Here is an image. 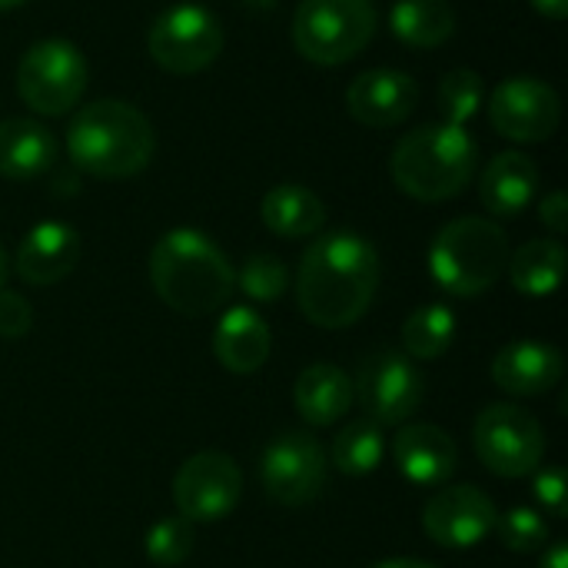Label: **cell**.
Listing matches in <instances>:
<instances>
[{
	"instance_id": "obj_1",
	"label": "cell",
	"mask_w": 568,
	"mask_h": 568,
	"mask_svg": "<svg viewBox=\"0 0 568 568\" xmlns=\"http://www.w3.org/2000/svg\"><path fill=\"white\" fill-rule=\"evenodd\" d=\"M379 276V253L366 236L353 230L323 233L300 260L296 306L320 329H346L369 313Z\"/></svg>"
},
{
	"instance_id": "obj_2",
	"label": "cell",
	"mask_w": 568,
	"mask_h": 568,
	"mask_svg": "<svg viewBox=\"0 0 568 568\" xmlns=\"http://www.w3.org/2000/svg\"><path fill=\"white\" fill-rule=\"evenodd\" d=\"M150 283L173 313L200 320L230 303L236 273L206 233L176 226L163 233L150 253Z\"/></svg>"
},
{
	"instance_id": "obj_3",
	"label": "cell",
	"mask_w": 568,
	"mask_h": 568,
	"mask_svg": "<svg viewBox=\"0 0 568 568\" xmlns=\"http://www.w3.org/2000/svg\"><path fill=\"white\" fill-rule=\"evenodd\" d=\"M153 123L126 100H93L67 126V156L97 180H126L150 166Z\"/></svg>"
},
{
	"instance_id": "obj_4",
	"label": "cell",
	"mask_w": 568,
	"mask_h": 568,
	"mask_svg": "<svg viewBox=\"0 0 568 568\" xmlns=\"http://www.w3.org/2000/svg\"><path fill=\"white\" fill-rule=\"evenodd\" d=\"M476 160L479 150L466 126L426 123L396 143L389 156V173L406 196L419 203H443L459 196L473 183Z\"/></svg>"
},
{
	"instance_id": "obj_5",
	"label": "cell",
	"mask_w": 568,
	"mask_h": 568,
	"mask_svg": "<svg viewBox=\"0 0 568 568\" xmlns=\"http://www.w3.org/2000/svg\"><path fill=\"white\" fill-rule=\"evenodd\" d=\"M509 266V236L486 216L446 223L429 246V273L449 296H483Z\"/></svg>"
},
{
	"instance_id": "obj_6",
	"label": "cell",
	"mask_w": 568,
	"mask_h": 568,
	"mask_svg": "<svg viewBox=\"0 0 568 568\" xmlns=\"http://www.w3.org/2000/svg\"><path fill=\"white\" fill-rule=\"evenodd\" d=\"M379 13L373 0H300L293 13V47L316 67L356 60L376 37Z\"/></svg>"
},
{
	"instance_id": "obj_7",
	"label": "cell",
	"mask_w": 568,
	"mask_h": 568,
	"mask_svg": "<svg viewBox=\"0 0 568 568\" xmlns=\"http://www.w3.org/2000/svg\"><path fill=\"white\" fill-rule=\"evenodd\" d=\"M87 83V57L77 43L60 37L33 43L17 63V93L40 116H63L67 110H73Z\"/></svg>"
},
{
	"instance_id": "obj_8",
	"label": "cell",
	"mask_w": 568,
	"mask_h": 568,
	"mask_svg": "<svg viewBox=\"0 0 568 568\" xmlns=\"http://www.w3.org/2000/svg\"><path fill=\"white\" fill-rule=\"evenodd\" d=\"M226 33L216 13L203 3H173L166 7L146 33V50L153 63L173 77H193L216 63L223 53Z\"/></svg>"
},
{
	"instance_id": "obj_9",
	"label": "cell",
	"mask_w": 568,
	"mask_h": 568,
	"mask_svg": "<svg viewBox=\"0 0 568 568\" xmlns=\"http://www.w3.org/2000/svg\"><path fill=\"white\" fill-rule=\"evenodd\" d=\"M473 446L489 473L503 479H523L539 473L546 459V429L529 409L493 403L473 426Z\"/></svg>"
},
{
	"instance_id": "obj_10",
	"label": "cell",
	"mask_w": 568,
	"mask_h": 568,
	"mask_svg": "<svg viewBox=\"0 0 568 568\" xmlns=\"http://www.w3.org/2000/svg\"><path fill=\"white\" fill-rule=\"evenodd\" d=\"M353 389L366 409V419H373L376 426H406L426 396L423 373L406 353L396 349L366 356Z\"/></svg>"
},
{
	"instance_id": "obj_11",
	"label": "cell",
	"mask_w": 568,
	"mask_h": 568,
	"mask_svg": "<svg viewBox=\"0 0 568 568\" xmlns=\"http://www.w3.org/2000/svg\"><path fill=\"white\" fill-rule=\"evenodd\" d=\"M329 473L326 449L306 433H283L276 436L260 463L263 489L280 506H310L323 496Z\"/></svg>"
},
{
	"instance_id": "obj_12",
	"label": "cell",
	"mask_w": 568,
	"mask_h": 568,
	"mask_svg": "<svg viewBox=\"0 0 568 568\" xmlns=\"http://www.w3.org/2000/svg\"><path fill=\"white\" fill-rule=\"evenodd\" d=\"M243 496V473L233 456L206 449L193 453L173 476V503L186 523H220Z\"/></svg>"
},
{
	"instance_id": "obj_13",
	"label": "cell",
	"mask_w": 568,
	"mask_h": 568,
	"mask_svg": "<svg viewBox=\"0 0 568 568\" xmlns=\"http://www.w3.org/2000/svg\"><path fill=\"white\" fill-rule=\"evenodd\" d=\"M489 123L506 140L542 143L562 123V100L539 77H509L489 93Z\"/></svg>"
},
{
	"instance_id": "obj_14",
	"label": "cell",
	"mask_w": 568,
	"mask_h": 568,
	"mask_svg": "<svg viewBox=\"0 0 568 568\" xmlns=\"http://www.w3.org/2000/svg\"><path fill=\"white\" fill-rule=\"evenodd\" d=\"M496 503L479 486H449L426 503L423 529L443 549H473L496 529Z\"/></svg>"
},
{
	"instance_id": "obj_15",
	"label": "cell",
	"mask_w": 568,
	"mask_h": 568,
	"mask_svg": "<svg viewBox=\"0 0 568 568\" xmlns=\"http://www.w3.org/2000/svg\"><path fill=\"white\" fill-rule=\"evenodd\" d=\"M419 103V87L409 73L376 67L363 70L349 87H346V110L356 123L369 130H386L403 123Z\"/></svg>"
},
{
	"instance_id": "obj_16",
	"label": "cell",
	"mask_w": 568,
	"mask_h": 568,
	"mask_svg": "<svg viewBox=\"0 0 568 568\" xmlns=\"http://www.w3.org/2000/svg\"><path fill=\"white\" fill-rule=\"evenodd\" d=\"M80 263V233L70 223L43 220L17 246L13 270L30 286H57Z\"/></svg>"
},
{
	"instance_id": "obj_17",
	"label": "cell",
	"mask_w": 568,
	"mask_h": 568,
	"mask_svg": "<svg viewBox=\"0 0 568 568\" xmlns=\"http://www.w3.org/2000/svg\"><path fill=\"white\" fill-rule=\"evenodd\" d=\"M562 373H566L562 353L552 343H539V339L509 343L493 359V383L503 393L523 399L556 389L562 383Z\"/></svg>"
},
{
	"instance_id": "obj_18",
	"label": "cell",
	"mask_w": 568,
	"mask_h": 568,
	"mask_svg": "<svg viewBox=\"0 0 568 568\" xmlns=\"http://www.w3.org/2000/svg\"><path fill=\"white\" fill-rule=\"evenodd\" d=\"M393 459L403 479L413 486H443L459 463L456 443L433 423H409L393 439Z\"/></svg>"
},
{
	"instance_id": "obj_19",
	"label": "cell",
	"mask_w": 568,
	"mask_h": 568,
	"mask_svg": "<svg viewBox=\"0 0 568 568\" xmlns=\"http://www.w3.org/2000/svg\"><path fill=\"white\" fill-rule=\"evenodd\" d=\"M273 353V333L266 320L250 306H233L220 316L213 333V356L223 369L236 376H250L266 366Z\"/></svg>"
},
{
	"instance_id": "obj_20",
	"label": "cell",
	"mask_w": 568,
	"mask_h": 568,
	"mask_svg": "<svg viewBox=\"0 0 568 568\" xmlns=\"http://www.w3.org/2000/svg\"><path fill=\"white\" fill-rule=\"evenodd\" d=\"M60 156V140L50 126L10 116L0 123V176L13 183H30L43 176Z\"/></svg>"
},
{
	"instance_id": "obj_21",
	"label": "cell",
	"mask_w": 568,
	"mask_h": 568,
	"mask_svg": "<svg viewBox=\"0 0 568 568\" xmlns=\"http://www.w3.org/2000/svg\"><path fill=\"white\" fill-rule=\"evenodd\" d=\"M539 183L542 176H539L536 160L519 150H509V153L493 156L489 166L483 170L479 196L493 216H519L536 200Z\"/></svg>"
},
{
	"instance_id": "obj_22",
	"label": "cell",
	"mask_w": 568,
	"mask_h": 568,
	"mask_svg": "<svg viewBox=\"0 0 568 568\" xmlns=\"http://www.w3.org/2000/svg\"><path fill=\"white\" fill-rule=\"evenodd\" d=\"M353 376L333 363H313L293 386V406L310 426H333L353 409Z\"/></svg>"
},
{
	"instance_id": "obj_23",
	"label": "cell",
	"mask_w": 568,
	"mask_h": 568,
	"mask_svg": "<svg viewBox=\"0 0 568 568\" xmlns=\"http://www.w3.org/2000/svg\"><path fill=\"white\" fill-rule=\"evenodd\" d=\"M260 216L270 233L283 240H303V236H316L326 226V203L310 186L280 183L266 190L260 203Z\"/></svg>"
},
{
	"instance_id": "obj_24",
	"label": "cell",
	"mask_w": 568,
	"mask_h": 568,
	"mask_svg": "<svg viewBox=\"0 0 568 568\" xmlns=\"http://www.w3.org/2000/svg\"><path fill=\"white\" fill-rule=\"evenodd\" d=\"M566 276V246L559 240H529L509 253V280L523 296H552Z\"/></svg>"
},
{
	"instance_id": "obj_25",
	"label": "cell",
	"mask_w": 568,
	"mask_h": 568,
	"mask_svg": "<svg viewBox=\"0 0 568 568\" xmlns=\"http://www.w3.org/2000/svg\"><path fill=\"white\" fill-rule=\"evenodd\" d=\"M393 33L416 50H433L456 33V10L446 0H399L389 13Z\"/></svg>"
},
{
	"instance_id": "obj_26",
	"label": "cell",
	"mask_w": 568,
	"mask_h": 568,
	"mask_svg": "<svg viewBox=\"0 0 568 568\" xmlns=\"http://www.w3.org/2000/svg\"><path fill=\"white\" fill-rule=\"evenodd\" d=\"M456 339V313L443 303H426L403 323V353L413 363H429L449 353Z\"/></svg>"
},
{
	"instance_id": "obj_27",
	"label": "cell",
	"mask_w": 568,
	"mask_h": 568,
	"mask_svg": "<svg viewBox=\"0 0 568 568\" xmlns=\"http://www.w3.org/2000/svg\"><path fill=\"white\" fill-rule=\"evenodd\" d=\"M383 456H386L383 426H376L373 419H356L343 426L329 449V463L343 476H369L373 469H379Z\"/></svg>"
},
{
	"instance_id": "obj_28",
	"label": "cell",
	"mask_w": 568,
	"mask_h": 568,
	"mask_svg": "<svg viewBox=\"0 0 568 568\" xmlns=\"http://www.w3.org/2000/svg\"><path fill=\"white\" fill-rule=\"evenodd\" d=\"M483 97H486V83L476 70H469V67L449 70L439 83V110L446 116L443 123L466 126L479 113Z\"/></svg>"
},
{
	"instance_id": "obj_29",
	"label": "cell",
	"mask_w": 568,
	"mask_h": 568,
	"mask_svg": "<svg viewBox=\"0 0 568 568\" xmlns=\"http://www.w3.org/2000/svg\"><path fill=\"white\" fill-rule=\"evenodd\" d=\"M236 286L253 303H273V300H280L286 293L290 273H286V266H283L280 256H273V253H253L240 266Z\"/></svg>"
},
{
	"instance_id": "obj_30",
	"label": "cell",
	"mask_w": 568,
	"mask_h": 568,
	"mask_svg": "<svg viewBox=\"0 0 568 568\" xmlns=\"http://www.w3.org/2000/svg\"><path fill=\"white\" fill-rule=\"evenodd\" d=\"M193 552V523L183 516H166L146 532V556L160 568L183 566Z\"/></svg>"
},
{
	"instance_id": "obj_31",
	"label": "cell",
	"mask_w": 568,
	"mask_h": 568,
	"mask_svg": "<svg viewBox=\"0 0 568 568\" xmlns=\"http://www.w3.org/2000/svg\"><path fill=\"white\" fill-rule=\"evenodd\" d=\"M496 532L503 539V546L509 552H519V556H532V552H542L546 542H549V526L546 519L536 513V509H509L506 516L496 519Z\"/></svg>"
},
{
	"instance_id": "obj_32",
	"label": "cell",
	"mask_w": 568,
	"mask_h": 568,
	"mask_svg": "<svg viewBox=\"0 0 568 568\" xmlns=\"http://www.w3.org/2000/svg\"><path fill=\"white\" fill-rule=\"evenodd\" d=\"M33 326V306L10 290H0V339H23Z\"/></svg>"
},
{
	"instance_id": "obj_33",
	"label": "cell",
	"mask_w": 568,
	"mask_h": 568,
	"mask_svg": "<svg viewBox=\"0 0 568 568\" xmlns=\"http://www.w3.org/2000/svg\"><path fill=\"white\" fill-rule=\"evenodd\" d=\"M536 483H532V493H536V503L556 516V519H566L568 509V483L562 469H542V473H532Z\"/></svg>"
},
{
	"instance_id": "obj_34",
	"label": "cell",
	"mask_w": 568,
	"mask_h": 568,
	"mask_svg": "<svg viewBox=\"0 0 568 568\" xmlns=\"http://www.w3.org/2000/svg\"><path fill=\"white\" fill-rule=\"evenodd\" d=\"M539 220L546 223V230H552L556 236H562L568 230V196L562 190H552L542 196L539 203Z\"/></svg>"
},
{
	"instance_id": "obj_35",
	"label": "cell",
	"mask_w": 568,
	"mask_h": 568,
	"mask_svg": "<svg viewBox=\"0 0 568 568\" xmlns=\"http://www.w3.org/2000/svg\"><path fill=\"white\" fill-rule=\"evenodd\" d=\"M536 13L549 17V20H566L568 0H529Z\"/></svg>"
},
{
	"instance_id": "obj_36",
	"label": "cell",
	"mask_w": 568,
	"mask_h": 568,
	"mask_svg": "<svg viewBox=\"0 0 568 568\" xmlns=\"http://www.w3.org/2000/svg\"><path fill=\"white\" fill-rule=\"evenodd\" d=\"M539 568H568V549L566 542H556L542 552V562Z\"/></svg>"
},
{
	"instance_id": "obj_37",
	"label": "cell",
	"mask_w": 568,
	"mask_h": 568,
	"mask_svg": "<svg viewBox=\"0 0 568 568\" xmlns=\"http://www.w3.org/2000/svg\"><path fill=\"white\" fill-rule=\"evenodd\" d=\"M373 568H436L433 562H423V559H386V562H376Z\"/></svg>"
},
{
	"instance_id": "obj_38",
	"label": "cell",
	"mask_w": 568,
	"mask_h": 568,
	"mask_svg": "<svg viewBox=\"0 0 568 568\" xmlns=\"http://www.w3.org/2000/svg\"><path fill=\"white\" fill-rule=\"evenodd\" d=\"M7 270H10V260H7V250H3V243H0V290H3V283H7Z\"/></svg>"
},
{
	"instance_id": "obj_39",
	"label": "cell",
	"mask_w": 568,
	"mask_h": 568,
	"mask_svg": "<svg viewBox=\"0 0 568 568\" xmlns=\"http://www.w3.org/2000/svg\"><path fill=\"white\" fill-rule=\"evenodd\" d=\"M20 3H27V0H0V13H3V10H13V7H20Z\"/></svg>"
}]
</instances>
